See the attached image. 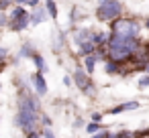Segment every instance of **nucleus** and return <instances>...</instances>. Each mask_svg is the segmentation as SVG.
Wrapping results in <instances>:
<instances>
[{"label": "nucleus", "instance_id": "nucleus-1", "mask_svg": "<svg viewBox=\"0 0 149 138\" xmlns=\"http://www.w3.org/2000/svg\"><path fill=\"white\" fill-rule=\"evenodd\" d=\"M112 35L125 37V39H137L139 35V25L129 19H116L112 23Z\"/></svg>", "mask_w": 149, "mask_h": 138}, {"label": "nucleus", "instance_id": "nucleus-2", "mask_svg": "<svg viewBox=\"0 0 149 138\" xmlns=\"http://www.w3.org/2000/svg\"><path fill=\"white\" fill-rule=\"evenodd\" d=\"M123 6L118 0H106V2H100L98 4V19L100 21H114L118 14H120Z\"/></svg>", "mask_w": 149, "mask_h": 138}, {"label": "nucleus", "instance_id": "nucleus-3", "mask_svg": "<svg viewBox=\"0 0 149 138\" xmlns=\"http://www.w3.org/2000/svg\"><path fill=\"white\" fill-rule=\"evenodd\" d=\"M17 126H21L27 134L35 132V122H37V114L33 110H19V116H17Z\"/></svg>", "mask_w": 149, "mask_h": 138}, {"label": "nucleus", "instance_id": "nucleus-4", "mask_svg": "<svg viewBox=\"0 0 149 138\" xmlns=\"http://www.w3.org/2000/svg\"><path fill=\"white\" fill-rule=\"evenodd\" d=\"M33 83H35V89H37L39 95H45V93H47V83H45V77H43L41 71H37V73L33 75Z\"/></svg>", "mask_w": 149, "mask_h": 138}, {"label": "nucleus", "instance_id": "nucleus-5", "mask_svg": "<svg viewBox=\"0 0 149 138\" xmlns=\"http://www.w3.org/2000/svg\"><path fill=\"white\" fill-rule=\"evenodd\" d=\"M31 23V16L25 12L23 16H19V19H15V23H13V29L15 31H23V29H27V25Z\"/></svg>", "mask_w": 149, "mask_h": 138}, {"label": "nucleus", "instance_id": "nucleus-6", "mask_svg": "<svg viewBox=\"0 0 149 138\" xmlns=\"http://www.w3.org/2000/svg\"><path fill=\"white\" fill-rule=\"evenodd\" d=\"M74 77H76V85H78L80 89H84V87H88V77H86V73H84V69H76V73H74Z\"/></svg>", "mask_w": 149, "mask_h": 138}, {"label": "nucleus", "instance_id": "nucleus-7", "mask_svg": "<svg viewBox=\"0 0 149 138\" xmlns=\"http://www.w3.org/2000/svg\"><path fill=\"white\" fill-rule=\"evenodd\" d=\"M84 41H92V33H90V31L80 29V31L76 33V43H78V45H82Z\"/></svg>", "mask_w": 149, "mask_h": 138}, {"label": "nucleus", "instance_id": "nucleus-8", "mask_svg": "<svg viewBox=\"0 0 149 138\" xmlns=\"http://www.w3.org/2000/svg\"><path fill=\"white\" fill-rule=\"evenodd\" d=\"M135 108H139V104H137V102H127V104H123V106L112 108V110H110V114H118V112H123V110H135Z\"/></svg>", "mask_w": 149, "mask_h": 138}, {"label": "nucleus", "instance_id": "nucleus-9", "mask_svg": "<svg viewBox=\"0 0 149 138\" xmlns=\"http://www.w3.org/2000/svg\"><path fill=\"white\" fill-rule=\"evenodd\" d=\"M43 21H45V10H43V8H37V12L31 14V23H33V25H39V23H43Z\"/></svg>", "mask_w": 149, "mask_h": 138}, {"label": "nucleus", "instance_id": "nucleus-10", "mask_svg": "<svg viewBox=\"0 0 149 138\" xmlns=\"http://www.w3.org/2000/svg\"><path fill=\"white\" fill-rule=\"evenodd\" d=\"M96 49V45H94V41H84L82 45H80V51L84 53V55H92V51Z\"/></svg>", "mask_w": 149, "mask_h": 138}, {"label": "nucleus", "instance_id": "nucleus-11", "mask_svg": "<svg viewBox=\"0 0 149 138\" xmlns=\"http://www.w3.org/2000/svg\"><path fill=\"white\" fill-rule=\"evenodd\" d=\"M84 61H86V71H88V73H92V71H94L96 57H94V55H86V59H84Z\"/></svg>", "mask_w": 149, "mask_h": 138}, {"label": "nucleus", "instance_id": "nucleus-12", "mask_svg": "<svg viewBox=\"0 0 149 138\" xmlns=\"http://www.w3.org/2000/svg\"><path fill=\"white\" fill-rule=\"evenodd\" d=\"M45 6H47V12L51 14V19H55V16H57V10H55V2H53V0H47V2H45Z\"/></svg>", "mask_w": 149, "mask_h": 138}, {"label": "nucleus", "instance_id": "nucleus-13", "mask_svg": "<svg viewBox=\"0 0 149 138\" xmlns=\"http://www.w3.org/2000/svg\"><path fill=\"white\" fill-rule=\"evenodd\" d=\"M27 55H35L29 43H27V45H23V49H21V53H19V59H23V57H27Z\"/></svg>", "mask_w": 149, "mask_h": 138}, {"label": "nucleus", "instance_id": "nucleus-14", "mask_svg": "<svg viewBox=\"0 0 149 138\" xmlns=\"http://www.w3.org/2000/svg\"><path fill=\"white\" fill-rule=\"evenodd\" d=\"M31 59L35 61V65L39 67V71H43V69H45V61H43V57H41V55H33Z\"/></svg>", "mask_w": 149, "mask_h": 138}, {"label": "nucleus", "instance_id": "nucleus-15", "mask_svg": "<svg viewBox=\"0 0 149 138\" xmlns=\"http://www.w3.org/2000/svg\"><path fill=\"white\" fill-rule=\"evenodd\" d=\"M116 71H118V63L110 59V61L106 63V73H116Z\"/></svg>", "mask_w": 149, "mask_h": 138}, {"label": "nucleus", "instance_id": "nucleus-16", "mask_svg": "<svg viewBox=\"0 0 149 138\" xmlns=\"http://www.w3.org/2000/svg\"><path fill=\"white\" fill-rule=\"evenodd\" d=\"M23 14H25V8L17 6V8L13 10V14H10V16H13V21H15V19H19V16H23Z\"/></svg>", "mask_w": 149, "mask_h": 138}, {"label": "nucleus", "instance_id": "nucleus-17", "mask_svg": "<svg viewBox=\"0 0 149 138\" xmlns=\"http://www.w3.org/2000/svg\"><path fill=\"white\" fill-rule=\"evenodd\" d=\"M98 128H100L98 124H90V126H88V132H98Z\"/></svg>", "mask_w": 149, "mask_h": 138}, {"label": "nucleus", "instance_id": "nucleus-18", "mask_svg": "<svg viewBox=\"0 0 149 138\" xmlns=\"http://www.w3.org/2000/svg\"><path fill=\"white\" fill-rule=\"evenodd\" d=\"M8 2H10V0H0V10H4L8 6Z\"/></svg>", "mask_w": 149, "mask_h": 138}, {"label": "nucleus", "instance_id": "nucleus-19", "mask_svg": "<svg viewBox=\"0 0 149 138\" xmlns=\"http://www.w3.org/2000/svg\"><path fill=\"white\" fill-rule=\"evenodd\" d=\"M139 85H141V87H145V85H149V77H143V79L139 81Z\"/></svg>", "mask_w": 149, "mask_h": 138}, {"label": "nucleus", "instance_id": "nucleus-20", "mask_svg": "<svg viewBox=\"0 0 149 138\" xmlns=\"http://www.w3.org/2000/svg\"><path fill=\"white\" fill-rule=\"evenodd\" d=\"M4 23H6V16H4V14H2V10H0V27H2V25H4Z\"/></svg>", "mask_w": 149, "mask_h": 138}, {"label": "nucleus", "instance_id": "nucleus-21", "mask_svg": "<svg viewBox=\"0 0 149 138\" xmlns=\"http://www.w3.org/2000/svg\"><path fill=\"white\" fill-rule=\"evenodd\" d=\"M94 138H108V132H100V134H96Z\"/></svg>", "mask_w": 149, "mask_h": 138}, {"label": "nucleus", "instance_id": "nucleus-22", "mask_svg": "<svg viewBox=\"0 0 149 138\" xmlns=\"http://www.w3.org/2000/svg\"><path fill=\"white\" fill-rule=\"evenodd\" d=\"M2 57H6V49H2V47H0V59H2Z\"/></svg>", "mask_w": 149, "mask_h": 138}, {"label": "nucleus", "instance_id": "nucleus-23", "mask_svg": "<svg viewBox=\"0 0 149 138\" xmlns=\"http://www.w3.org/2000/svg\"><path fill=\"white\" fill-rule=\"evenodd\" d=\"M45 138H55V136H53V134H51L49 130H45Z\"/></svg>", "mask_w": 149, "mask_h": 138}, {"label": "nucleus", "instance_id": "nucleus-24", "mask_svg": "<svg viewBox=\"0 0 149 138\" xmlns=\"http://www.w3.org/2000/svg\"><path fill=\"white\" fill-rule=\"evenodd\" d=\"M29 2H31V6H37V4H39V0H29Z\"/></svg>", "mask_w": 149, "mask_h": 138}, {"label": "nucleus", "instance_id": "nucleus-25", "mask_svg": "<svg viewBox=\"0 0 149 138\" xmlns=\"http://www.w3.org/2000/svg\"><path fill=\"white\" fill-rule=\"evenodd\" d=\"M29 138H39V136H37V132H31V134H29Z\"/></svg>", "mask_w": 149, "mask_h": 138}, {"label": "nucleus", "instance_id": "nucleus-26", "mask_svg": "<svg viewBox=\"0 0 149 138\" xmlns=\"http://www.w3.org/2000/svg\"><path fill=\"white\" fill-rule=\"evenodd\" d=\"M145 71H147V73H149V61H147V63H145Z\"/></svg>", "mask_w": 149, "mask_h": 138}, {"label": "nucleus", "instance_id": "nucleus-27", "mask_svg": "<svg viewBox=\"0 0 149 138\" xmlns=\"http://www.w3.org/2000/svg\"><path fill=\"white\" fill-rule=\"evenodd\" d=\"M17 2H21V4H25V2H29V0H17Z\"/></svg>", "mask_w": 149, "mask_h": 138}, {"label": "nucleus", "instance_id": "nucleus-28", "mask_svg": "<svg viewBox=\"0 0 149 138\" xmlns=\"http://www.w3.org/2000/svg\"><path fill=\"white\" fill-rule=\"evenodd\" d=\"M108 138H118V136H114V134H108Z\"/></svg>", "mask_w": 149, "mask_h": 138}, {"label": "nucleus", "instance_id": "nucleus-29", "mask_svg": "<svg viewBox=\"0 0 149 138\" xmlns=\"http://www.w3.org/2000/svg\"><path fill=\"white\" fill-rule=\"evenodd\" d=\"M100 2H106V0H98V4H100Z\"/></svg>", "mask_w": 149, "mask_h": 138}, {"label": "nucleus", "instance_id": "nucleus-30", "mask_svg": "<svg viewBox=\"0 0 149 138\" xmlns=\"http://www.w3.org/2000/svg\"><path fill=\"white\" fill-rule=\"evenodd\" d=\"M147 29H149V19H147Z\"/></svg>", "mask_w": 149, "mask_h": 138}, {"label": "nucleus", "instance_id": "nucleus-31", "mask_svg": "<svg viewBox=\"0 0 149 138\" xmlns=\"http://www.w3.org/2000/svg\"><path fill=\"white\" fill-rule=\"evenodd\" d=\"M0 61H2V59H0Z\"/></svg>", "mask_w": 149, "mask_h": 138}]
</instances>
